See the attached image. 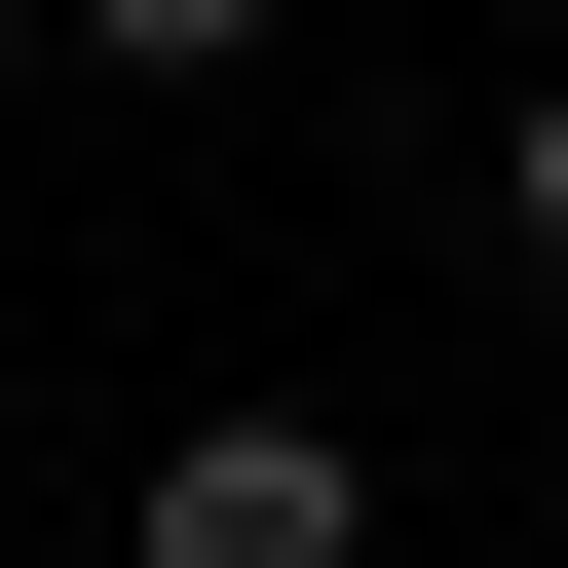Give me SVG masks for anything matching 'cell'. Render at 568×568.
<instances>
[{"label": "cell", "mask_w": 568, "mask_h": 568, "mask_svg": "<svg viewBox=\"0 0 568 568\" xmlns=\"http://www.w3.org/2000/svg\"><path fill=\"white\" fill-rule=\"evenodd\" d=\"M152 568H379V455L342 417H152Z\"/></svg>", "instance_id": "cell-1"}, {"label": "cell", "mask_w": 568, "mask_h": 568, "mask_svg": "<svg viewBox=\"0 0 568 568\" xmlns=\"http://www.w3.org/2000/svg\"><path fill=\"white\" fill-rule=\"evenodd\" d=\"M77 39H114V77H265V0H77Z\"/></svg>", "instance_id": "cell-2"}, {"label": "cell", "mask_w": 568, "mask_h": 568, "mask_svg": "<svg viewBox=\"0 0 568 568\" xmlns=\"http://www.w3.org/2000/svg\"><path fill=\"white\" fill-rule=\"evenodd\" d=\"M530 265H568V77H530Z\"/></svg>", "instance_id": "cell-3"}, {"label": "cell", "mask_w": 568, "mask_h": 568, "mask_svg": "<svg viewBox=\"0 0 568 568\" xmlns=\"http://www.w3.org/2000/svg\"><path fill=\"white\" fill-rule=\"evenodd\" d=\"M39 39H77V0H0V77H39Z\"/></svg>", "instance_id": "cell-4"}]
</instances>
